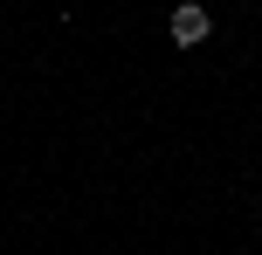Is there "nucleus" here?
Here are the masks:
<instances>
[{"label": "nucleus", "mask_w": 262, "mask_h": 255, "mask_svg": "<svg viewBox=\"0 0 262 255\" xmlns=\"http://www.w3.org/2000/svg\"><path fill=\"white\" fill-rule=\"evenodd\" d=\"M172 41H180V49L207 41V7H200V0H180V7H172Z\"/></svg>", "instance_id": "f257e3e1"}]
</instances>
